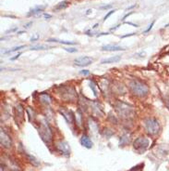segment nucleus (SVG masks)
<instances>
[{
  "mask_svg": "<svg viewBox=\"0 0 169 171\" xmlns=\"http://www.w3.org/2000/svg\"><path fill=\"white\" fill-rule=\"evenodd\" d=\"M0 142H1V145L5 148H10L12 145L10 137L3 129H1V131H0Z\"/></svg>",
  "mask_w": 169,
  "mask_h": 171,
  "instance_id": "obj_5",
  "label": "nucleus"
},
{
  "mask_svg": "<svg viewBox=\"0 0 169 171\" xmlns=\"http://www.w3.org/2000/svg\"><path fill=\"white\" fill-rule=\"evenodd\" d=\"M31 24H32V22H30L29 23H27L26 25H24V27H25V28H29V27H30V25H31Z\"/></svg>",
  "mask_w": 169,
  "mask_h": 171,
  "instance_id": "obj_35",
  "label": "nucleus"
},
{
  "mask_svg": "<svg viewBox=\"0 0 169 171\" xmlns=\"http://www.w3.org/2000/svg\"><path fill=\"white\" fill-rule=\"evenodd\" d=\"M66 51L69 52V53H74V52H77V49H74V47H65L64 49Z\"/></svg>",
  "mask_w": 169,
  "mask_h": 171,
  "instance_id": "obj_21",
  "label": "nucleus"
},
{
  "mask_svg": "<svg viewBox=\"0 0 169 171\" xmlns=\"http://www.w3.org/2000/svg\"><path fill=\"white\" fill-rule=\"evenodd\" d=\"M27 157H28V160H29V162L32 164V166H34V167H38V166H40V162L35 158L34 156H32V155H30V154H27Z\"/></svg>",
  "mask_w": 169,
  "mask_h": 171,
  "instance_id": "obj_15",
  "label": "nucleus"
},
{
  "mask_svg": "<svg viewBox=\"0 0 169 171\" xmlns=\"http://www.w3.org/2000/svg\"><path fill=\"white\" fill-rule=\"evenodd\" d=\"M126 24H129V25H132V26H134V27H138L137 24H134V23H125Z\"/></svg>",
  "mask_w": 169,
  "mask_h": 171,
  "instance_id": "obj_34",
  "label": "nucleus"
},
{
  "mask_svg": "<svg viewBox=\"0 0 169 171\" xmlns=\"http://www.w3.org/2000/svg\"><path fill=\"white\" fill-rule=\"evenodd\" d=\"M45 9L44 6H41V7H36V8L32 9L29 13H28V16H33V15H36L38 13H40L41 11H43V9Z\"/></svg>",
  "mask_w": 169,
  "mask_h": 171,
  "instance_id": "obj_12",
  "label": "nucleus"
},
{
  "mask_svg": "<svg viewBox=\"0 0 169 171\" xmlns=\"http://www.w3.org/2000/svg\"><path fill=\"white\" fill-rule=\"evenodd\" d=\"M44 17L47 20V19L52 18V15H51V14H48V13H44Z\"/></svg>",
  "mask_w": 169,
  "mask_h": 171,
  "instance_id": "obj_28",
  "label": "nucleus"
},
{
  "mask_svg": "<svg viewBox=\"0 0 169 171\" xmlns=\"http://www.w3.org/2000/svg\"><path fill=\"white\" fill-rule=\"evenodd\" d=\"M40 100H41L42 102H43V103H45V104H49L51 102L50 96L47 95V94H41L40 95Z\"/></svg>",
  "mask_w": 169,
  "mask_h": 171,
  "instance_id": "obj_13",
  "label": "nucleus"
},
{
  "mask_svg": "<svg viewBox=\"0 0 169 171\" xmlns=\"http://www.w3.org/2000/svg\"><path fill=\"white\" fill-rule=\"evenodd\" d=\"M135 35V33H129V35H126V36H121L122 38H125V37H129V36H134Z\"/></svg>",
  "mask_w": 169,
  "mask_h": 171,
  "instance_id": "obj_29",
  "label": "nucleus"
},
{
  "mask_svg": "<svg viewBox=\"0 0 169 171\" xmlns=\"http://www.w3.org/2000/svg\"><path fill=\"white\" fill-rule=\"evenodd\" d=\"M146 131L150 135H156L160 130V124L155 118H148L144 121Z\"/></svg>",
  "mask_w": 169,
  "mask_h": 171,
  "instance_id": "obj_2",
  "label": "nucleus"
},
{
  "mask_svg": "<svg viewBox=\"0 0 169 171\" xmlns=\"http://www.w3.org/2000/svg\"><path fill=\"white\" fill-rule=\"evenodd\" d=\"M91 90H93L94 95L97 96V92H96V90H95V85H94V83H93V81H91Z\"/></svg>",
  "mask_w": 169,
  "mask_h": 171,
  "instance_id": "obj_23",
  "label": "nucleus"
},
{
  "mask_svg": "<svg viewBox=\"0 0 169 171\" xmlns=\"http://www.w3.org/2000/svg\"><path fill=\"white\" fill-rule=\"evenodd\" d=\"M102 50L104 51H121L125 50V49L118 46H113V45H106L102 47Z\"/></svg>",
  "mask_w": 169,
  "mask_h": 171,
  "instance_id": "obj_9",
  "label": "nucleus"
},
{
  "mask_svg": "<svg viewBox=\"0 0 169 171\" xmlns=\"http://www.w3.org/2000/svg\"><path fill=\"white\" fill-rule=\"evenodd\" d=\"M154 23H155V22H154V20H153V22H152L150 25H149V27H148V28L144 31V33H148V32H150V31H151V29L152 28V26L154 25Z\"/></svg>",
  "mask_w": 169,
  "mask_h": 171,
  "instance_id": "obj_25",
  "label": "nucleus"
},
{
  "mask_svg": "<svg viewBox=\"0 0 169 171\" xmlns=\"http://www.w3.org/2000/svg\"><path fill=\"white\" fill-rule=\"evenodd\" d=\"M8 167L10 171H22L20 167L17 165V164L11 159L8 160Z\"/></svg>",
  "mask_w": 169,
  "mask_h": 171,
  "instance_id": "obj_11",
  "label": "nucleus"
},
{
  "mask_svg": "<svg viewBox=\"0 0 169 171\" xmlns=\"http://www.w3.org/2000/svg\"><path fill=\"white\" fill-rule=\"evenodd\" d=\"M129 171H142V167H140V166H137V167H132Z\"/></svg>",
  "mask_w": 169,
  "mask_h": 171,
  "instance_id": "obj_22",
  "label": "nucleus"
},
{
  "mask_svg": "<svg viewBox=\"0 0 169 171\" xmlns=\"http://www.w3.org/2000/svg\"><path fill=\"white\" fill-rule=\"evenodd\" d=\"M81 143L82 146H84L87 149H91V147H93V141H91V140L89 138L87 135H83L81 137Z\"/></svg>",
  "mask_w": 169,
  "mask_h": 171,
  "instance_id": "obj_8",
  "label": "nucleus"
},
{
  "mask_svg": "<svg viewBox=\"0 0 169 171\" xmlns=\"http://www.w3.org/2000/svg\"><path fill=\"white\" fill-rule=\"evenodd\" d=\"M61 113H62L63 115H64V117L67 119V121H68V123H72V122H73V115H72L71 112H68V111L65 112V111H63V112H61Z\"/></svg>",
  "mask_w": 169,
  "mask_h": 171,
  "instance_id": "obj_16",
  "label": "nucleus"
},
{
  "mask_svg": "<svg viewBox=\"0 0 169 171\" xmlns=\"http://www.w3.org/2000/svg\"><path fill=\"white\" fill-rule=\"evenodd\" d=\"M56 148H58V150L61 154H63L66 156L69 155V154H70V148H69L68 144L66 141H62L61 140V141L58 142V144H56Z\"/></svg>",
  "mask_w": 169,
  "mask_h": 171,
  "instance_id": "obj_7",
  "label": "nucleus"
},
{
  "mask_svg": "<svg viewBox=\"0 0 169 171\" xmlns=\"http://www.w3.org/2000/svg\"><path fill=\"white\" fill-rule=\"evenodd\" d=\"M93 61V58L88 57V56H82V57H79L74 60V63L77 66H81V67H84V66H88L90 65L91 63Z\"/></svg>",
  "mask_w": 169,
  "mask_h": 171,
  "instance_id": "obj_6",
  "label": "nucleus"
},
{
  "mask_svg": "<svg viewBox=\"0 0 169 171\" xmlns=\"http://www.w3.org/2000/svg\"><path fill=\"white\" fill-rule=\"evenodd\" d=\"M18 28L17 27H15V28H13V29H10V30H9V31H6V33H12V32H14V31H16Z\"/></svg>",
  "mask_w": 169,
  "mask_h": 171,
  "instance_id": "obj_30",
  "label": "nucleus"
},
{
  "mask_svg": "<svg viewBox=\"0 0 169 171\" xmlns=\"http://www.w3.org/2000/svg\"><path fill=\"white\" fill-rule=\"evenodd\" d=\"M23 47H24V46H19V47H13L12 49H9V50H8V51H6L5 53H11V52H15V51H18V50H19V49H23Z\"/></svg>",
  "mask_w": 169,
  "mask_h": 171,
  "instance_id": "obj_19",
  "label": "nucleus"
},
{
  "mask_svg": "<svg viewBox=\"0 0 169 171\" xmlns=\"http://www.w3.org/2000/svg\"><path fill=\"white\" fill-rule=\"evenodd\" d=\"M15 111H16V114H18L19 117L20 118H23V115H24V109L23 107L20 105V104H18L16 107H15Z\"/></svg>",
  "mask_w": 169,
  "mask_h": 171,
  "instance_id": "obj_14",
  "label": "nucleus"
},
{
  "mask_svg": "<svg viewBox=\"0 0 169 171\" xmlns=\"http://www.w3.org/2000/svg\"><path fill=\"white\" fill-rule=\"evenodd\" d=\"M121 60V57L120 56H113V57H110V58H107V59H104L101 61L102 64H106V63H118L119 60Z\"/></svg>",
  "mask_w": 169,
  "mask_h": 171,
  "instance_id": "obj_10",
  "label": "nucleus"
},
{
  "mask_svg": "<svg viewBox=\"0 0 169 171\" xmlns=\"http://www.w3.org/2000/svg\"><path fill=\"white\" fill-rule=\"evenodd\" d=\"M49 47H46V46H44V45H39V46H34V47H31V49L32 50H43V49H48Z\"/></svg>",
  "mask_w": 169,
  "mask_h": 171,
  "instance_id": "obj_18",
  "label": "nucleus"
},
{
  "mask_svg": "<svg viewBox=\"0 0 169 171\" xmlns=\"http://www.w3.org/2000/svg\"><path fill=\"white\" fill-rule=\"evenodd\" d=\"M129 88L132 93L139 96V97H144L149 92V87H148L144 83L138 80H133L129 82Z\"/></svg>",
  "mask_w": 169,
  "mask_h": 171,
  "instance_id": "obj_1",
  "label": "nucleus"
},
{
  "mask_svg": "<svg viewBox=\"0 0 169 171\" xmlns=\"http://www.w3.org/2000/svg\"><path fill=\"white\" fill-rule=\"evenodd\" d=\"M40 36L38 35V33H34V35L31 37V42H35V41H37L39 39Z\"/></svg>",
  "mask_w": 169,
  "mask_h": 171,
  "instance_id": "obj_20",
  "label": "nucleus"
},
{
  "mask_svg": "<svg viewBox=\"0 0 169 171\" xmlns=\"http://www.w3.org/2000/svg\"><path fill=\"white\" fill-rule=\"evenodd\" d=\"M148 146H149V140L144 138V137H140L134 141V148L140 154L145 152Z\"/></svg>",
  "mask_w": 169,
  "mask_h": 171,
  "instance_id": "obj_4",
  "label": "nucleus"
},
{
  "mask_svg": "<svg viewBox=\"0 0 169 171\" xmlns=\"http://www.w3.org/2000/svg\"><path fill=\"white\" fill-rule=\"evenodd\" d=\"M19 56H20V53H19V54H18V55H16L15 57H13V58H10V60H17V59H18V58H19Z\"/></svg>",
  "mask_w": 169,
  "mask_h": 171,
  "instance_id": "obj_31",
  "label": "nucleus"
},
{
  "mask_svg": "<svg viewBox=\"0 0 169 171\" xmlns=\"http://www.w3.org/2000/svg\"><path fill=\"white\" fill-rule=\"evenodd\" d=\"M115 11H116V9H114V10H110V11H109V12L107 13V14L104 16V20H106L108 19V17H109V16H110L111 14H113V13H114Z\"/></svg>",
  "mask_w": 169,
  "mask_h": 171,
  "instance_id": "obj_24",
  "label": "nucleus"
},
{
  "mask_svg": "<svg viewBox=\"0 0 169 171\" xmlns=\"http://www.w3.org/2000/svg\"><path fill=\"white\" fill-rule=\"evenodd\" d=\"M97 26H98V24H97V23H96V24H95V25H94V26H93V28H96V27H97Z\"/></svg>",
  "mask_w": 169,
  "mask_h": 171,
  "instance_id": "obj_36",
  "label": "nucleus"
},
{
  "mask_svg": "<svg viewBox=\"0 0 169 171\" xmlns=\"http://www.w3.org/2000/svg\"><path fill=\"white\" fill-rule=\"evenodd\" d=\"M165 105H166V107L169 109V98H168V99H165Z\"/></svg>",
  "mask_w": 169,
  "mask_h": 171,
  "instance_id": "obj_32",
  "label": "nucleus"
},
{
  "mask_svg": "<svg viewBox=\"0 0 169 171\" xmlns=\"http://www.w3.org/2000/svg\"><path fill=\"white\" fill-rule=\"evenodd\" d=\"M112 8V5H106V6H102L101 7V9H111Z\"/></svg>",
  "mask_w": 169,
  "mask_h": 171,
  "instance_id": "obj_26",
  "label": "nucleus"
},
{
  "mask_svg": "<svg viewBox=\"0 0 169 171\" xmlns=\"http://www.w3.org/2000/svg\"><path fill=\"white\" fill-rule=\"evenodd\" d=\"M89 73H90V71H88V70H82V71H81V74H83V76H88Z\"/></svg>",
  "mask_w": 169,
  "mask_h": 171,
  "instance_id": "obj_27",
  "label": "nucleus"
},
{
  "mask_svg": "<svg viewBox=\"0 0 169 171\" xmlns=\"http://www.w3.org/2000/svg\"><path fill=\"white\" fill-rule=\"evenodd\" d=\"M39 134L41 136L42 140L45 142L49 143L52 140V131L51 128L49 127V125L45 121H43L41 123L40 127H39Z\"/></svg>",
  "mask_w": 169,
  "mask_h": 171,
  "instance_id": "obj_3",
  "label": "nucleus"
},
{
  "mask_svg": "<svg viewBox=\"0 0 169 171\" xmlns=\"http://www.w3.org/2000/svg\"><path fill=\"white\" fill-rule=\"evenodd\" d=\"M68 1H62V2H60L59 4H58V6L55 7V8H54V9L55 10H61V9H66L67 7L68 6Z\"/></svg>",
  "mask_w": 169,
  "mask_h": 171,
  "instance_id": "obj_17",
  "label": "nucleus"
},
{
  "mask_svg": "<svg viewBox=\"0 0 169 171\" xmlns=\"http://www.w3.org/2000/svg\"><path fill=\"white\" fill-rule=\"evenodd\" d=\"M132 13H133V12H129V13H128V14H126V15H125V16L123 17V19H122V20H125V19H126L127 17H129V15H131V14H132Z\"/></svg>",
  "mask_w": 169,
  "mask_h": 171,
  "instance_id": "obj_33",
  "label": "nucleus"
}]
</instances>
